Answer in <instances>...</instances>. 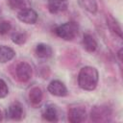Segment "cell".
Wrapping results in <instances>:
<instances>
[{"mask_svg":"<svg viewBox=\"0 0 123 123\" xmlns=\"http://www.w3.org/2000/svg\"><path fill=\"white\" fill-rule=\"evenodd\" d=\"M99 74L95 67L84 66L78 75V85L84 90H93L97 86Z\"/></svg>","mask_w":123,"mask_h":123,"instance_id":"obj_1","label":"cell"},{"mask_svg":"<svg viewBox=\"0 0 123 123\" xmlns=\"http://www.w3.org/2000/svg\"><path fill=\"white\" fill-rule=\"evenodd\" d=\"M78 30H79L78 24L76 22L69 21L59 25L55 29V33L59 37L64 40H71L77 36Z\"/></svg>","mask_w":123,"mask_h":123,"instance_id":"obj_2","label":"cell"},{"mask_svg":"<svg viewBox=\"0 0 123 123\" xmlns=\"http://www.w3.org/2000/svg\"><path fill=\"white\" fill-rule=\"evenodd\" d=\"M111 115V111L106 106H95L92 108L90 116L94 122H105Z\"/></svg>","mask_w":123,"mask_h":123,"instance_id":"obj_3","label":"cell"},{"mask_svg":"<svg viewBox=\"0 0 123 123\" xmlns=\"http://www.w3.org/2000/svg\"><path fill=\"white\" fill-rule=\"evenodd\" d=\"M15 72H16L17 80L21 83H26L31 79L32 74H33V69H32V66L28 62H22L17 64Z\"/></svg>","mask_w":123,"mask_h":123,"instance_id":"obj_4","label":"cell"},{"mask_svg":"<svg viewBox=\"0 0 123 123\" xmlns=\"http://www.w3.org/2000/svg\"><path fill=\"white\" fill-rule=\"evenodd\" d=\"M18 19L26 24H35L37 20V13L36 11L30 8H24L20 10L17 13Z\"/></svg>","mask_w":123,"mask_h":123,"instance_id":"obj_5","label":"cell"},{"mask_svg":"<svg viewBox=\"0 0 123 123\" xmlns=\"http://www.w3.org/2000/svg\"><path fill=\"white\" fill-rule=\"evenodd\" d=\"M48 91L54 95V96H58V97H63L66 96L68 91L66 86H64V84L59 80H54L52 82H50V84L48 85L47 87Z\"/></svg>","mask_w":123,"mask_h":123,"instance_id":"obj_6","label":"cell"},{"mask_svg":"<svg viewBox=\"0 0 123 123\" xmlns=\"http://www.w3.org/2000/svg\"><path fill=\"white\" fill-rule=\"evenodd\" d=\"M86 118V111L84 107H74L68 111V120L71 123H80Z\"/></svg>","mask_w":123,"mask_h":123,"instance_id":"obj_7","label":"cell"},{"mask_svg":"<svg viewBox=\"0 0 123 123\" xmlns=\"http://www.w3.org/2000/svg\"><path fill=\"white\" fill-rule=\"evenodd\" d=\"M48 10L51 13L57 14L64 12L68 7V0H48Z\"/></svg>","mask_w":123,"mask_h":123,"instance_id":"obj_8","label":"cell"},{"mask_svg":"<svg viewBox=\"0 0 123 123\" xmlns=\"http://www.w3.org/2000/svg\"><path fill=\"white\" fill-rule=\"evenodd\" d=\"M42 117L50 122H54L58 120L59 117V111L58 108L53 104H47L45 105L43 111H42Z\"/></svg>","mask_w":123,"mask_h":123,"instance_id":"obj_9","label":"cell"},{"mask_svg":"<svg viewBox=\"0 0 123 123\" xmlns=\"http://www.w3.org/2000/svg\"><path fill=\"white\" fill-rule=\"evenodd\" d=\"M7 115L9 118L12 120H20L23 117L22 107L18 103H13L10 105V107L7 110Z\"/></svg>","mask_w":123,"mask_h":123,"instance_id":"obj_10","label":"cell"},{"mask_svg":"<svg viewBox=\"0 0 123 123\" xmlns=\"http://www.w3.org/2000/svg\"><path fill=\"white\" fill-rule=\"evenodd\" d=\"M15 56V52L12 48L6 46V45H1L0 46V62L5 63L12 60Z\"/></svg>","mask_w":123,"mask_h":123,"instance_id":"obj_11","label":"cell"},{"mask_svg":"<svg viewBox=\"0 0 123 123\" xmlns=\"http://www.w3.org/2000/svg\"><path fill=\"white\" fill-rule=\"evenodd\" d=\"M35 52H36V55L40 59H48L53 54L52 48L45 43H38L36 47Z\"/></svg>","mask_w":123,"mask_h":123,"instance_id":"obj_12","label":"cell"},{"mask_svg":"<svg viewBox=\"0 0 123 123\" xmlns=\"http://www.w3.org/2000/svg\"><path fill=\"white\" fill-rule=\"evenodd\" d=\"M83 47L86 51L92 53L97 48V42L94 39V37L89 34H85L83 37Z\"/></svg>","mask_w":123,"mask_h":123,"instance_id":"obj_13","label":"cell"},{"mask_svg":"<svg viewBox=\"0 0 123 123\" xmlns=\"http://www.w3.org/2000/svg\"><path fill=\"white\" fill-rule=\"evenodd\" d=\"M42 97H43L42 90L38 86H34L29 91V100L34 106L38 105L42 101Z\"/></svg>","mask_w":123,"mask_h":123,"instance_id":"obj_14","label":"cell"},{"mask_svg":"<svg viewBox=\"0 0 123 123\" xmlns=\"http://www.w3.org/2000/svg\"><path fill=\"white\" fill-rule=\"evenodd\" d=\"M107 24H108V26L110 27V29H111L113 33L117 34V35L119 36V37H122L121 28H120V26H119L118 22H117L113 17L109 16V17H108V19H107Z\"/></svg>","mask_w":123,"mask_h":123,"instance_id":"obj_15","label":"cell"},{"mask_svg":"<svg viewBox=\"0 0 123 123\" xmlns=\"http://www.w3.org/2000/svg\"><path fill=\"white\" fill-rule=\"evenodd\" d=\"M79 2L84 7V9H86L89 12L95 13L97 12V4L95 0H79Z\"/></svg>","mask_w":123,"mask_h":123,"instance_id":"obj_16","label":"cell"},{"mask_svg":"<svg viewBox=\"0 0 123 123\" xmlns=\"http://www.w3.org/2000/svg\"><path fill=\"white\" fill-rule=\"evenodd\" d=\"M26 35L24 33H19V32H15L12 35V40L13 43L18 44V45H22L25 43L26 41Z\"/></svg>","mask_w":123,"mask_h":123,"instance_id":"obj_17","label":"cell"},{"mask_svg":"<svg viewBox=\"0 0 123 123\" xmlns=\"http://www.w3.org/2000/svg\"><path fill=\"white\" fill-rule=\"evenodd\" d=\"M9 6L12 10H22L25 8V0H9Z\"/></svg>","mask_w":123,"mask_h":123,"instance_id":"obj_18","label":"cell"},{"mask_svg":"<svg viewBox=\"0 0 123 123\" xmlns=\"http://www.w3.org/2000/svg\"><path fill=\"white\" fill-rule=\"evenodd\" d=\"M12 29V25L7 20L0 21V35H6L8 34Z\"/></svg>","mask_w":123,"mask_h":123,"instance_id":"obj_19","label":"cell"},{"mask_svg":"<svg viewBox=\"0 0 123 123\" xmlns=\"http://www.w3.org/2000/svg\"><path fill=\"white\" fill-rule=\"evenodd\" d=\"M9 93V88L6 84V82L2 79H0V98H4L8 95Z\"/></svg>","mask_w":123,"mask_h":123,"instance_id":"obj_20","label":"cell"},{"mask_svg":"<svg viewBox=\"0 0 123 123\" xmlns=\"http://www.w3.org/2000/svg\"><path fill=\"white\" fill-rule=\"evenodd\" d=\"M117 56H118V58H119V61L121 62V61H122V48L119 49V51H118V53H117Z\"/></svg>","mask_w":123,"mask_h":123,"instance_id":"obj_21","label":"cell"},{"mask_svg":"<svg viewBox=\"0 0 123 123\" xmlns=\"http://www.w3.org/2000/svg\"><path fill=\"white\" fill-rule=\"evenodd\" d=\"M2 119V112H1V111H0V120Z\"/></svg>","mask_w":123,"mask_h":123,"instance_id":"obj_22","label":"cell"}]
</instances>
